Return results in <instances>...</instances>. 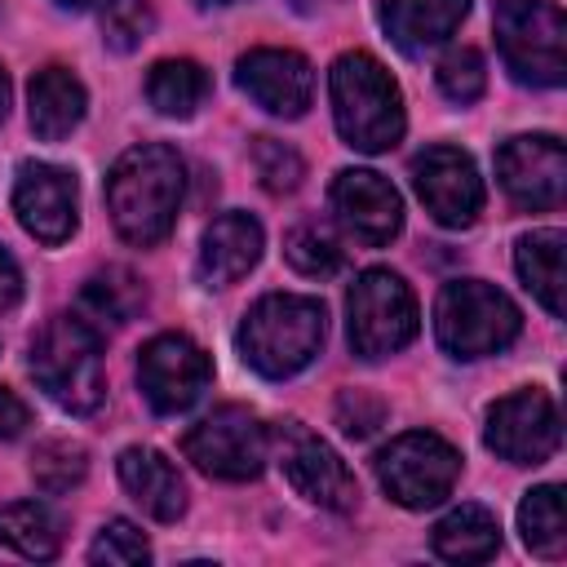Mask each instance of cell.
Wrapping results in <instances>:
<instances>
[{"label": "cell", "instance_id": "cell-1", "mask_svg": "<svg viewBox=\"0 0 567 567\" xmlns=\"http://www.w3.org/2000/svg\"><path fill=\"white\" fill-rule=\"evenodd\" d=\"M182 190H186V168L173 146L146 142L124 151L106 173V208L120 239H128L133 248L159 244L182 213Z\"/></svg>", "mask_w": 567, "mask_h": 567}, {"label": "cell", "instance_id": "cell-2", "mask_svg": "<svg viewBox=\"0 0 567 567\" xmlns=\"http://www.w3.org/2000/svg\"><path fill=\"white\" fill-rule=\"evenodd\" d=\"M328 93L346 146L381 155L403 137V93L372 53H341L328 71Z\"/></svg>", "mask_w": 567, "mask_h": 567}, {"label": "cell", "instance_id": "cell-3", "mask_svg": "<svg viewBox=\"0 0 567 567\" xmlns=\"http://www.w3.org/2000/svg\"><path fill=\"white\" fill-rule=\"evenodd\" d=\"M323 332H328L323 301L301 292H270L244 315L239 354L252 372L284 381V377H297L306 363H315Z\"/></svg>", "mask_w": 567, "mask_h": 567}, {"label": "cell", "instance_id": "cell-4", "mask_svg": "<svg viewBox=\"0 0 567 567\" xmlns=\"http://www.w3.org/2000/svg\"><path fill=\"white\" fill-rule=\"evenodd\" d=\"M31 377L58 408L89 416L106 394L97 328L80 315H53L31 341Z\"/></svg>", "mask_w": 567, "mask_h": 567}, {"label": "cell", "instance_id": "cell-5", "mask_svg": "<svg viewBox=\"0 0 567 567\" xmlns=\"http://www.w3.org/2000/svg\"><path fill=\"white\" fill-rule=\"evenodd\" d=\"M518 328H523L518 306L483 279H452L434 301V332L452 359L496 354L518 337Z\"/></svg>", "mask_w": 567, "mask_h": 567}, {"label": "cell", "instance_id": "cell-6", "mask_svg": "<svg viewBox=\"0 0 567 567\" xmlns=\"http://www.w3.org/2000/svg\"><path fill=\"white\" fill-rule=\"evenodd\" d=\"M496 44L518 84L554 89L567 75V22L554 0H496Z\"/></svg>", "mask_w": 567, "mask_h": 567}, {"label": "cell", "instance_id": "cell-7", "mask_svg": "<svg viewBox=\"0 0 567 567\" xmlns=\"http://www.w3.org/2000/svg\"><path fill=\"white\" fill-rule=\"evenodd\" d=\"M350 346L359 359H385L416 337V297L394 270H363L346 297Z\"/></svg>", "mask_w": 567, "mask_h": 567}, {"label": "cell", "instance_id": "cell-8", "mask_svg": "<svg viewBox=\"0 0 567 567\" xmlns=\"http://www.w3.org/2000/svg\"><path fill=\"white\" fill-rule=\"evenodd\" d=\"M456 474H461L456 447L430 430H408L377 452V478L390 492V501H399L403 509L439 505L456 487Z\"/></svg>", "mask_w": 567, "mask_h": 567}, {"label": "cell", "instance_id": "cell-9", "mask_svg": "<svg viewBox=\"0 0 567 567\" xmlns=\"http://www.w3.org/2000/svg\"><path fill=\"white\" fill-rule=\"evenodd\" d=\"M182 452L186 461H195L204 474L213 478H226V483H248L266 470V452H270V434L266 425L239 408V403H226L217 412H208L204 421H195L182 439Z\"/></svg>", "mask_w": 567, "mask_h": 567}, {"label": "cell", "instance_id": "cell-10", "mask_svg": "<svg viewBox=\"0 0 567 567\" xmlns=\"http://www.w3.org/2000/svg\"><path fill=\"white\" fill-rule=\"evenodd\" d=\"M208 381H213L208 354L182 332H159L137 354V385L159 416H177V412L195 408L204 399Z\"/></svg>", "mask_w": 567, "mask_h": 567}, {"label": "cell", "instance_id": "cell-11", "mask_svg": "<svg viewBox=\"0 0 567 567\" xmlns=\"http://www.w3.org/2000/svg\"><path fill=\"white\" fill-rule=\"evenodd\" d=\"M483 439L509 465H540L558 452L563 421L545 390H514L492 403Z\"/></svg>", "mask_w": 567, "mask_h": 567}, {"label": "cell", "instance_id": "cell-12", "mask_svg": "<svg viewBox=\"0 0 567 567\" xmlns=\"http://www.w3.org/2000/svg\"><path fill=\"white\" fill-rule=\"evenodd\" d=\"M412 186L425 213L447 230H465L483 213V177L474 159L456 146H425L412 159Z\"/></svg>", "mask_w": 567, "mask_h": 567}, {"label": "cell", "instance_id": "cell-13", "mask_svg": "<svg viewBox=\"0 0 567 567\" xmlns=\"http://www.w3.org/2000/svg\"><path fill=\"white\" fill-rule=\"evenodd\" d=\"M279 465H284V478L292 483L297 496H306L310 505H323V509H354L359 501V483L354 474L346 470V461L319 439L310 434L306 425L297 421H284L279 425Z\"/></svg>", "mask_w": 567, "mask_h": 567}, {"label": "cell", "instance_id": "cell-14", "mask_svg": "<svg viewBox=\"0 0 567 567\" xmlns=\"http://www.w3.org/2000/svg\"><path fill=\"white\" fill-rule=\"evenodd\" d=\"M496 177L518 208H532V213L558 208L567 190V151L549 133L509 137L496 151Z\"/></svg>", "mask_w": 567, "mask_h": 567}, {"label": "cell", "instance_id": "cell-15", "mask_svg": "<svg viewBox=\"0 0 567 567\" xmlns=\"http://www.w3.org/2000/svg\"><path fill=\"white\" fill-rule=\"evenodd\" d=\"M13 213L40 244H62L75 230V177L58 164L27 159L13 177Z\"/></svg>", "mask_w": 567, "mask_h": 567}, {"label": "cell", "instance_id": "cell-16", "mask_svg": "<svg viewBox=\"0 0 567 567\" xmlns=\"http://www.w3.org/2000/svg\"><path fill=\"white\" fill-rule=\"evenodd\" d=\"M332 213L346 226V235L368 244V248L390 244L399 235V226H403L399 190L381 173H372V168H341L337 173V182H332Z\"/></svg>", "mask_w": 567, "mask_h": 567}, {"label": "cell", "instance_id": "cell-17", "mask_svg": "<svg viewBox=\"0 0 567 567\" xmlns=\"http://www.w3.org/2000/svg\"><path fill=\"white\" fill-rule=\"evenodd\" d=\"M235 84L270 115L297 120L315 97V71L292 49H248L235 62Z\"/></svg>", "mask_w": 567, "mask_h": 567}, {"label": "cell", "instance_id": "cell-18", "mask_svg": "<svg viewBox=\"0 0 567 567\" xmlns=\"http://www.w3.org/2000/svg\"><path fill=\"white\" fill-rule=\"evenodd\" d=\"M261 248H266V235H261L257 217L221 213V217H213V226L199 239V279L208 288H226L261 261Z\"/></svg>", "mask_w": 567, "mask_h": 567}, {"label": "cell", "instance_id": "cell-19", "mask_svg": "<svg viewBox=\"0 0 567 567\" xmlns=\"http://www.w3.org/2000/svg\"><path fill=\"white\" fill-rule=\"evenodd\" d=\"M115 470H120L124 492H128L151 518L173 523V518L186 514V483H182L177 465H173L164 452H155V447H124L120 461H115Z\"/></svg>", "mask_w": 567, "mask_h": 567}, {"label": "cell", "instance_id": "cell-20", "mask_svg": "<svg viewBox=\"0 0 567 567\" xmlns=\"http://www.w3.org/2000/svg\"><path fill=\"white\" fill-rule=\"evenodd\" d=\"M465 13L470 0H381V27L403 53H425L443 44Z\"/></svg>", "mask_w": 567, "mask_h": 567}, {"label": "cell", "instance_id": "cell-21", "mask_svg": "<svg viewBox=\"0 0 567 567\" xmlns=\"http://www.w3.org/2000/svg\"><path fill=\"white\" fill-rule=\"evenodd\" d=\"M563 248H567V235L563 230H532L518 239L514 248V270L523 279V288L554 315L563 319L567 310V270H563Z\"/></svg>", "mask_w": 567, "mask_h": 567}, {"label": "cell", "instance_id": "cell-22", "mask_svg": "<svg viewBox=\"0 0 567 567\" xmlns=\"http://www.w3.org/2000/svg\"><path fill=\"white\" fill-rule=\"evenodd\" d=\"M31 128L44 142H62L80 120H84V84L66 66H44L31 75Z\"/></svg>", "mask_w": 567, "mask_h": 567}, {"label": "cell", "instance_id": "cell-23", "mask_svg": "<svg viewBox=\"0 0 567 567\" xmlns=\"http://www.w3.org/2000/svg\"><path fill=\"white\" fill-rule=\"evenodd\" d=\"M434 554L447 563H483L501 549V523L483 505H456L434 523Z\"/></svg>", "mask_w": 567, "mask_h": 567}, {"label": "cell", "instance_id": "cell-24", "mask_svg": "<svg viewBox=\"0 0 567 567\" xmlns=\"http://www.w3.org/2000/svg\"><path fill=\"white\" fill-rule=\"evenodd\" d=\"M142 306H146V288L128 266H106L93 279H84V288H80V319H97V323L120 328Z\"/></svg>", "mask_w": 567, "mask_h": 567}, {"label": "cell", "instance_id": "cell-25", "mask_svg": "<svg viewBox=\"0 0 567 567\" xmlns=\"http://www.w3.org/2000/svg\"><path fill=\"white\" fill-rule=\"evenodd\" d=\"M0 545L22 558H53L62 549V518L44 501H9L0 505Z\"/></svg>", "mask_w": 567, "mask_h": 567}, {"label": "cell", "instance_id": "cell-26", "mask_svg": "<svg viewBox=\"0 0 567 567\" xmlns=\"http://www.w3.org/2000/svg\"><path fill=\"white\" fill-rule=\"evenodd\" d=\"M146 97H151V106H155L159 115L186 120V115H195V106L208 97V75H204V66L190 62V58H164V62H155L151 75H146Z\"/></svg>", "mask_w": 567, "mask_h": 567}, {"label": "cell", "instance_id": "cell-27", "mask_svg": "<svg viewBox=\"0 0 567 567\" xmlns=\"http://www.w3.org/2000/svg\"><path fill=\"white\" fill-rule=\"evenodd\" d=\"M518 532L536 558H563L567 554V518H563V487L558 483H540L523 496Z\"/></svg>", "mask_w": 567, "mask_h": 567}, {"label": "cell", "instance_id": "cell-28", "mask_svg": "<svg viewBox=\"0 0 567 567\" xmlns=\"http://www.w3.org/2000/svg\"><path fill=\"white\" fill-rule=\"evenodd\" d=\"M84 474H89V452H84V443L49 439V443H40L35 456H31V478H35V487L49 492V496L80 487Z\"/></svg>", "mask_w": 567, "mask_h": 567}, {"label": "cell", "instance_id": "cell-29", "mask_svg": "<svg viewBox=\"0 0 567 567\" xmlns=\"http://www.w3.org/2000/svg\"><path fill=\"white\" fill-rule=\"evenodd\" d=\"M284 257L292 270L310 275V279H323V275H337L341 270V248L337 239L319 226V221H301L284 235Z\"/></svg>", "mask_w": 567, "mask_h": 567}, {"label": "cell", "instance_id": "cell-30", "mask_svg": "<svg viewBox=\"0 0 567 567\" xmlns=\"http://www.w3.org/2000/svg\"><path fill=\"white\" fill-rule=\"evenodd\" d=\"M252 168H257V177H261V186H266L270 195H288V190H297L301 177H306L301 155H297L288 142H279V137H257V142H252Z\"/></svg>", "mask_w": 567, "mask_h": 567}, {"label": "cell", "instance_id": "cell-31", "mask_svg": "<svg viewBox=\"0 0 567 567\" xmlns=\"http://www.w3.org/2000/svg\"><path fill=\"white\" fill-rule=\"evenodd\" d=\"M155 27V13L146 0H106L102 4V40L115 53H133Z\"/></svg>", "mask_w": 567, "mask_h": 567}, {"label": "cell", "instance_id": "cell-32", "mask_svg": "<svg viewBox=\"0 0 567 567\" xmlns=\"http://www.w3.org/2000/svg\"><path fill=\"white\" fill-rule=\"evenodd\" d=\"M439 89H443V97H452V102H461V106H465V102H478L483 89H487L483 53L470 49V44L452 49V53L439 62Z\"/></svg>", "mask_w": 567, "mask_h": 567}, {"label": "cell", "instance_id": "cell-33", "mask_svg": "<svg viewBox=\"0 0 567 567\" xmlns=\"http://www.w3.org/2000/svg\"><path fill=\"white\" fill-rule=\"evenodd\" d=\"M89 558L93 563H111V567H133V563H146L151 558V545H146V536L128 518H111L97 532V540L89 545Z\"/></svg>", "mask_w": 567, "mask_h": 567}, {"label": "cell", "instance_id": "cell-34", "mask_svg": "<svg viewBox=\"0 0 567 567\" xmlns=\"http://www.w3.org/2000/svg\"><path fill=\"white\" fill-rule=\"evenodd\" d=\"M385 421V403L368 390H346L337 399V425L350 434V439H368L377 425Z\"/></svg>", "mask_w": 567, "mask_h": 567}, {"label": "cell", "instance_id": "cell-35", "mask_svg": "<svg viewBox=\"0 0 567 567\" xmlns=\"http://www.w3.org/2000/svg\"><path fill=\"white\" fill-rule=\"evenodd\" d=\"M27 425H31L27 403H22L13 390H4V385H0V439H18Z\"/></svg>", "mask_w": 567, "mask_h": 567}, {"label": "cell", "instance_id": "cell-36", "mask_svg": "<svg viewBox=\"0 0 567 567\" xmlns=\"http://www.w3.org/2000/svg\"><path fill=\"white\" fill-rule=\"evenodd\" d=\"M18 297H22V270H18V261L0 248V310H13Z\"/></svg>", "mask_w": 567, "mask_h": 567}, {"label": "cell", "instance_id": "cell-37", "mask_svg": "<svg viewBox=\"0 0 567 567\" xmlns=\"http://www.w3.org/2000/svg\"><path fill=\"white\" fill-rule=\"evenodd\" d=\"M9 102H13V84H9V71L0 66V120L9 115Z\"/></svg>", "mask_w": 567, "mask_h": 567}, {"label": "cell", "instance_id": "cell-38", "mask_svg": "<svg viewBox=\"0 0 567 567\" xmlns=\"http://www.w3.org/2000/svg\"><path fill=\"white\" fill-rule=\"evenodd\" d=\"M58 4H66V9H93V4H106V0H58Z\"/></svg>", "mask_w": 567, "mask_h": 567}, {"label": "cell", "instance_id": "cell-39", "mask_svg": "<svg viewBox=\"0 0 567 567\" xmlns=\"http://www.w3.org/2000/svg\"><path fill=\"white\" fill-rule=\"evenodd\" d=\"M288 4H292V9H301V13H310V9H315V0H288Z\"/></svg>", "mask_w": 567, "mask_h": 567}, {"label": "cell", "instance_id": "cell-40", "mask_svg": "<svg viewBox=\"0 0 567 567\" xmlns=\"http://www.w3.org/2000/svg\"><path fill=\"white\" fill-rule=\"evenodd\" d=\"M199 9H221V4H230V0H195Z\"/></svg>", "mask_w": 567, "mask_h": 567}]
</instances>
